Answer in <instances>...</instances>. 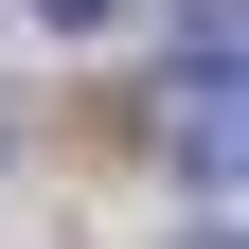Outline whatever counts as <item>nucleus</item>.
<instances>
[{
    "label": "nucleus",
    "mask_w": 249,
    "mask_h": 249,
    "mask_svg": "<svg viewBox=\"0 0 249 249\" xmlns=\"http://www.w3.org/2000/svg\"><path fill=\"white\" fill-rule=\"evenodd\" d=\"M178 142H196V178H231V0H196V53H178Z\"/></svg>",
    "instance_id": "obj_1"
},
{
    "label": "nucleus",
    "mask_w": 249,
    "mask_h": 249,
    "mask_svg": "<svg viewBox=\"0 0 249 249\" xmlns=\"http://www.w3.org/2000/svg\"><path fill=\"white\" fill-rule=\"evenodd\" d=\"M36 18H53V36H107V18H124V0H36Z\"/></svg>",
    "instance_id": "obj_2"
}]
</instances>
